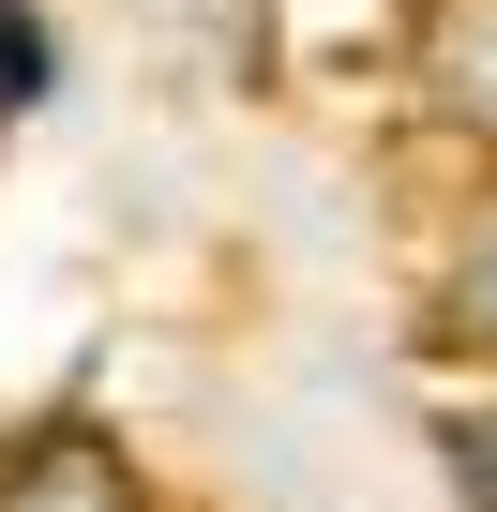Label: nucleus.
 Instances as JSON below:
<instances>
[{
  "instance_id": "nucleus-5",
  "label": "nucleus",
  "mask_w": 497,
  "mask_h": 512,
  "mask_svg": "<svg viewBox=\"0 0 497 512\" xmlns=\"http://www.w3.org/2000/svg\"><path fill=\"white\" fill-rule=\"evenodd\" d=\"M452 482L467 512H497V407H452Z\"/></svg>"
},
{
  "instance_id": "nucleus-4",
  "label": "nucleus",
  "mask_w": 497,
  "mask_h": 512,
  "mask_svg": "<svg viewBox=\"0 0 497 512\" xmlns=\"http://www.w3.org/2000/svg\"><path fill=\"white\" fill-rule=\"evenodd\" d=\"M452 332H467V347H497V226L467 241V272H452Z\"/></svg>"
},
{
  "instance_id": "nucleus-3",
  "label": "nucleus",
  "mask_w": 497,
  "mask_h": 512,
  "mask_svg": "<svg viewBox=\"0 0 497 512\" xmlns=\"http://www.w3.org/2000/svg\"><path fill=\"white\" fill-rule=\"evenodd\" d=\"M31 91H46V16L0 0V106H31Z\"/></svg>"
},
{
  "instance_id": "nucleus-2",
  "label": "nucleus",
  "mask_w": 497,
  "mask_h": 512,
  "mask_svg": "<svg viewBox=\"0 0 497 512\" xmlns=\"http://www.w3.org/2000/svg\"><path fill=\"white\" fill-rule=\"evenodd\" d=\"M0 512H136V467H121L91 422H46L16 467H0Z\"/></svg>"
},
{
  "instance_id": "nucleus-1",
  "label": "nucleus",
  "mask_w": 497,
  "mask_h": 512,
  "mask_svg": "<svg viewBox=\"0 0 497 512\" xmlns=\"http://www.w3.org/2000/svg\"><path fill=\"white\" fill-rule=\"evenodd\" d=\"M407 76L452 136H497V0H422L407 16Z\"/></svg>"
}]
</instances>
